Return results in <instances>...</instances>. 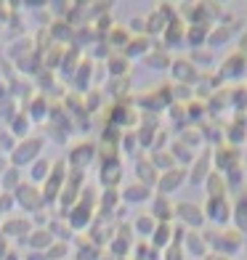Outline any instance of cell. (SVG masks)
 <instances>
[{"label":"cell","mask_w":247,"mask_h":260,"mask_svg":"<svg viewBox=\"0 0 247 260\" xmlns=\"http://www.w3.org/2000/svg\"><path fill=\"white\" fill-rule=\"evenodd\" d=\"M207 212H210V218H215V220H226L229 218L226 199H223V197H213V199H210V205H207Z\"/></svg>","instance_id":"cell-1"},{"label":"cell","mask_w":247,"mask_h":260,"mask_svg":"<svg viewBox=\"0 0 247 260\" xmlns=\"http://www.w3.org/2000/svg\"><path fill=\"white\" fill-rule=\"evenodd\" d=\"M244 67V58L242 56H231L226 64H223V77H237Z\"/></svg>","instance_id":"cell-2"},{"label":"cell","mask_w":247,"mask_h":260,"mask_svg":"<svg viewBox=\"0 0 247 260\" xmlns=\"http://www.w3.org/2000/svg\"><path fill=\"white\" fill-rule=\"evenodd\" d=\"M181 218H186L192 226H199V223H202V212H199L194 205H181Z\"/></svg>","instance_id":"cell-3"},{"label":"cell","mask_w":247,"mask_h":260,"mask_svg":"<svg viewBox=\"0 0 247 260\" xmlns=\"http://www.w3.org/2000/svg\"><path fill=\"white\" fill-rule=\"evenodd\" d=\"M173 72H175V77H178V80H192L194 77V67L189 61H178V64L173 67Z\"/></svg>","instance_id":"cell-4"},{"label":"cell","mask_w":247,"mask_h":260,"mask_svg":"<svg viewBox=\"0 0 247 260\" xmlns=\"http://www.w3.org/2000/svg\"><path fill=\"white\" fill-rule=\"evenodd\" d=\"M207 165H210V154H205L202 159L197 162V170H194V175H192V178H194V183H199V181H202L205 175H207Z\"/></svg>","instance_id":"cell-5"},{"label":"cell","mask_w":247,"mask_h":260,"mask_svg":"<svg viewBox=\"0 0 247 260\" xmlns=\"http://www.w3.org/2000/svg\"><path fill=\"white\" fill-rule=\"evenodd\" d=\"M207 186H210V194H213V197H223V181H221L218 173L207 178Z\"/></svg>","instance_id":"cell-6"},{"label":"cell","mask_w":247,"mask_h":260,"mask_svg":"<svg viewBox=\"0 0 247 260\" xmlns=\"http://www.w3.org/2000/svg\"><path fill=\"white\" fill-rule=\"evenodd\" d=\"M218 35H213V38H210V43L213 45H218V43H223V40H229L231 38V29L229 27H221V29H215Z\"/></svg>","instance_id":"cell-7"},{"label":"cell","mask_w":247,"mask_h":260,"mask_svg":"<svg viewBox=\"0 0 247 260\" xmlns=\"http://www.w3.org/2000/svg\"><path fill=\"white\" fill-rule=\"evenodd\" d=\"M205 35H207L205 27H194L192 35H189V40H192V43H202V40H205Z\"/></svg>","instance_id":"cell-8"},{"label":"cell","mask_w":247,"mask_h":260,"mask_svg":"<svg viewBox=\"0 0 247 260\" xmlns=\"http://www.w3.org/2000/svg\"><path fill=\"white\" fill-rule=\"evenodd\" d=\"M181 178H183V173H178V170H175V173H170V175H168V181H165V188H175Z\"/></svg>","instance_id":"cell-9"},{"label":"cell","mask_w":247,"mask_h":260,"mask_svg":"<svg viewBox=\"0 0 247 260\" xmlns=\"http://www.w3.org/2000/svg\"><path fill=\"white\" fill-rule=\"evenodd\" d=\"M192 247H194V252H202V244H199L197 236H192Z\"/></svg>","instance_id":"cell-10"}]
</instances>
